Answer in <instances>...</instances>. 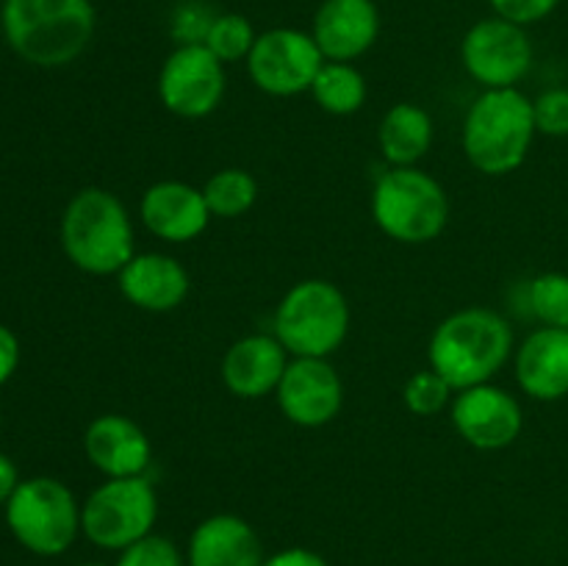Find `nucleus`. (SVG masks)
Instances as JSON below:
<instances>
[{
  "label": "nucleus",
  "instance_id": "nucleus-1",
  "mask_svg": "<svg viewBox=\"0 0 568 566\" xmlns=\"http://www.w3.org/2000/svg\"><path fill=\"white\" fill-rule=\"evenodd\" d=\"M0 26L22 61L55 70L89 48L98 14L92 0H3Z\"/></svg>",
  "mask_w": 568,
  "mask_h": 566
},
{
  "label": "nucleus",
  "instance_id": "nucleus-2",
  "mask_svg": "<svg viewBox=\"0 0 568 566\" xmlns=\"http://www.w3.org/2000/svg\"><path fill=\"white\" fill-rule=\"evenodd\" d=\"M514 355V331L491 309H460L433 331L427 361L455 392L491 383Z\"/></svg>",
  "mask_w": 568,
  "mask_h": 566
},
{
  "label": "nucleus",
  "instance_id": "nucleus-3",
  "mask_svg": "<svg viewBox=\"0 0 568 566\" xmlns=\"http://www.w3.org/2000/svg\"><path fill=\"white\" fill-rule=\"evenodd\" d=\"M538 137L532 100L519 87L483 89L464 120V153L483 175H510L530 155Z\"/></svg>",
  "mask_w": 568,
  "mask_h": 566
},
{
  "label": "nucleus",
  "instance_id": "nucleus-4",
  "mask_svg": "<svg viewBox=\"0 0 568 566\" xmlns=\"http://www.w3.org/2000/svg\"><path fill=\"white\" fill-rule=\"evenodd\" d=\"M61 247L72 266L87 275H120L122 266L136 255L125 203L109 189H81L61 214Z\"/></svg>",
  "mask_w": 568,
  "mask_h": 566
},
{
  "label": "nucleus",
  "instance_id": "nucleus-5",
  "mask_svg": "<svg viewBox=\"0 0 568 566\" xmlns=\"http://www.w3.org/2000/svg\"><path fill=\"white\" fill-rule=\"evenodd\" d=\"M349 303L336 283L325 277L300 281L275 309L277 342L292 358H331L349 333Z\"/></svg>",
  "mask_w": 568,
  "mask_h": 566
},
{
  "label": "nucleus",
  "instance_id": "nucleus-6",
  "mask_svg": "<svg viewBox=\"0 0 568 566\" xmlns=\"http://www.w3.org/2000/svg\"><path fill=\"white\" fill-rule=\"evenodd\" d=\"M372 220L394 242L427 244L449 222L447 192L419 166H392L372 189Z\"/></svg>",
  "mask_w": 568,
  "mask_h": 566
},
{
  "label": "nucleus",
  "instance_id": "nucleus-7",
  "mask_svg": "<svg viewBox=\"0 0 568 566\" xmlns=\"http://www.w3.org/2000/svg\"><path fill=\"white\" fill-rule=\"evenodd\" d=\"M6 525L28 553L55 558L81 533V505L70 486L55 477H28L6 503Z\"/></svg>",
  "mask_w": 568,
  "mask_h": 566
},
{
  "label": "nucleus",
  "instance_id": "nucleus-8",
  "mask_svg": "<svg viewBox=\"0 0 568 566\" xmlns=\"http://www.w3.org/2000/svg\"><path fill=\"white\" fill-rule=\"evenodd\" d=\"M159 494L144 477H105L81 505V533L100 549L122 553L153 533Z\"/></svg>",
  "mask_w": 568,
  "mask_h": 566
},
{
  "label": "nucleus",
  "instance_id": "nucleus-9",
  "mask_svg": "<svg viewBox=\"0 0 568 566\" xmlns=\"http://www.w3.org/2000/svg\"><path fill=\"white\" fill-rule=\"evenodd\" d=\"M325 64L320 44L303 28H270L258 33L247 55L250 81L272 98L311 92L316 72Z\"/></svg>",
  "mask_w": 568,
  "mask_h": 566
},
{
  "label": "nucleus",
  "instance_id": "nucleus-10",
  "mask_svg": "<svg viewBox=\"0 0 568 566\" xmlns=\"http://www.w3.org/2000/svg\"><path fill=\"white\" fill-rule=\"evenodd\" d=\"M225 64L205 44H178L159 70V100L181 120H203L225 98Z\"/></svg>",
  "mask_w": 568,
  "mask_h": 566
},
{
  "label": "nucleus",
  "instance_id": "nucleus-11",
  "mask_svg": "<svg viewBox=\"0 0 568 566\" xmlns=\"http://www.w3.org/2000/svg\"><path fill=\"white\" fill-rule=\"evenodd\" d=\"M460 61L483 89L519 87L532 67V42L525 28L494 14L464 33Z\"/></svg>",
  "mask_w": 568,
  "mask_h": 566
},
{
  "label": "nucleus",
  "instance_id": "nucleus-12",
  "mask_svg": "<svg viewBox=\"0 0 568 566\" xmlns=\"http://www.w3.org/2000/svg\"><path fill=\"white\" fill-rule=\"evenodd\" d=\"M449 420L469 447L497 453L521 436L525 411L508 388L497 383H480V386L455 392Z\"/></svg>",
  "mask_w": 568,
  "mask_h": 566
},
{
  "label": "nucleus",
  "instance_id": "nucleus-13",
  "mask_svg": "<svg viewBox=\"0 0 568 566\" xmlns=\"http://www.w3.org/2000/svg\"><path fill=\"white\" fill-rule=\"evenodd\" d=\"M277 408L297 427H325L342 414L344 383L327 358H292L277 383Z\"/></svg>",
  "mask_w": 568,
  "mask_h": 566
},
{
  "label": "nucleus",
  "instance_id": "nucleus-14",
  "mask_svg": "<svg viewBox=\"0 0 568 566\" xmlns=\"http://www.w3.org/2000/svg\"><path fill=\"white\" fill-rule=\"evenodd\" d=\"M139 216L155 239L170 244L194 242L214 220L203 189L186 181H159L144 189L139 200Z\"/></svg>",
  "mask_w": 568,
  "mask_h": 566
},
{
  "label": "nucleus",
  "instance_id": "nucleus-15",
  "mask_svg": "<svg viewBox=\"0 0 568 566\" xmlns=\"http://www.w3.org/2000/svg\"><path fill=\"white\" fill-rule=\"evenodd\" d=\"M83 453L100 475L144 477L153 461V444L131 416L100 414L87 425Z\"/></svg>",
  "mask_w": 568,
  "mask_h": 566
},
{
  "label": "nucleus",
  "instance_id": "nucleus-16",
  "mask_svg": "<svg viewBox=\"0 0 568 566\" xmlns=\"http://www.w3.org/2000/svg\"><path fill=\"white\" fill-rule=\"evenodd\" d=\"M311 37L325 61L361 59L381 37V11L375 0H322L314 14Z\"/></svg>",
  "mask_w": 568,
  "mask_h": 566
},
{
  "label": "nucleus",
  "instance_id": "nucleus-17",
  "mask_svg": "<svg viewBox=\"0 0 568 566\" xmlns=\"http://www.w3.org/2000/svg\"><path fill=\"white\" fill-rule=\"evenodd\" d=\"M286 366L288 353L275 333H250L225 350L220 375L233 397L261 400L277 392Z\"/></svg>",
  "mask_w": 568,
  "mask_h": 566
},
{
  "label": "nucleus",
  "instance_id": "nucleus-18",
  "mask_svg": "<svg viewBox=\"0 0 568 566\" xmlns=\"http://www.w3.org/2000/svg\"><path fill=\"white\" fill-rule=\"evenodd\" d=\"M120 294L139 311L166 314L189 297V272L175 255L136 253L116 275Z\"/></svg>",
  "mask_w": 568,
  "mask_h": 566
},
{
  "label": "nucleus",
  "instance_id": "nucleus-19",
  "mask_svg": "<svg viewBox=\"0 0 568 566\" xmlns=\"http://www.w3.org/2000/svg\"><path fill=\"white\" fill-rule=\"evenodd\" d=\"M521 392L541 403L568 394V327H538L519 344L514 358Z\"/></svg>",
  "mask_w": 568,
  "mask_h": 566
},
{
  "label": "nucleus",
  "instance_id": "nucleus-20",
  "mask_svg": "<svg viewBox=\"0 0 568 566\" xmlns=\"http://www.w3.org/2000/svg\"><path fill=\"white\" fill-rule=\"evenodd\" d=\"M264 544L247 519L214 514L189 536L186 566H264Z\"/></svg>",
  "mask_w": 568,
  "mask_h": 566
},
{
  "label": "nucleus",
  "instance_id": "nucleus-21",
  "mask_svg": "<svg viewBox=\"0 0 568 566\" xmlns=\"http://www.w3.org/2000/svg\"><path fill=\"white\" fill-rule=\"evenodd\" d=\"M377 148L392 166H416L433 148V120L422 105L397 103L383 114Z\"/></svg>",
  "mask_w": 568,
  "mask_h": 566
},
{
  "label": "nucleus",
  "instance_id": "nucleus-22",
  "mask_svg": "<svg viewBox=\"0 0 568 566\" xmlns=\"http://www.w3.org/2000/svg\"><path fill=\"white\" fill-rule=\"evenodd\" d=\"M366 94L369 89L364 72L349 61H325L311 87L314 103L333 117L358 114L366 103Z\"/></svg>",
  "mask_w": 568,
  "mask_h": 566
},
{
  "label": "nucleus",
  "instance_id": "nucleus-23",
  "mask_svg": "<svg viewBox=\"0 0 568 566\" xmlns=\"http://www.w3.org/2000/svg\"><path fill=\"white\" fill-rule=\"evenodd\" d=\"M203 198L209 203L211 216L236 220V216L247 214L258 200V181L253 172L242 170V166H225L205 181Z\"/></svg>",
  "mask_w": 568,
  "mask_h": 566
},
{
  "label": "nucleus",
  "instance_id": "nucleus-24",
  "mask_svg": "<svg viewBox=\"0 0 568 566\" xmlns=\"http://www.w3.org/2000/svg\"><path fill=\"white\" fill-rule=\"evenodd\" d=\"M255 39H258V33H255L253 22L247 17L236 14V11H225V14H216L203 44L222 64H236V61H247Z\"/></svg>",
  "mask_w": 568,
  "mask_h": 566
},
{
  "label": "nucleus",
  "instance_id": "nucleus-25",
  "mask_svg": "<svg viewBox=\"0 0 568 566\" xmlns=\"http://www.w3.org/2000/svg\"><path fill=\"white\" fill-rule=\"evenodd\" d=\"M530 311L544 327H568V275L566 272H541L527 289Z\"/></svg>",
  "mask_w": 568,
  "mask_h": 566
},
{
  "label": "nucleus",
  "instance_id": "nucleus-26",
  "mask_svg": "<svg viewBox=\"0 0 568 566\" xmlns=\"http://www.w3.org/2000/svg\"><path fill=\"white\" fill-rule=\"evenodd\" d=\"M455 388L438 375L436 370H419L405 381L403 388V400L405 408L410 411L414 416H438L444 408L453 405Z\"/></svg>",
  "mask_w": 568,
  "mask_h": 566
},
{
  "label": "nucleus",
  "instance_id": "nucleus-27",
  "mask_svg": "<svg viewBox=\"0 0 568 566\" xmlns=\"http://www.w3.org/2000/svg\"><path fill=\"white\" fill-rule=\"evenodd\" d=\"M114 566H186V555L166 536L150 533V536L139 538L136 544L122 549Z\"/></svg>",
  "mask_w": 568,
  "mask_h": 566
},
{
  "label": "nucleus",
  "instance_id": "nucleus-28",
  "mask_svg": "<svg viewBox=\"0 0 568 566\" xmlns=\"http://www.w3.org/2000/svg\"><path fill=\"white\" fill-rule=\"evenodd\" d=\"M214 20L216 11H211L205 3H200V0H183L172 11V39L178 44H203Z\"/></svg>",
  "mask_w": 568,
  "mask_h": 566
},
{
  "label": "nucleus",
  "instance_id": "nucleus-29",
  "mask_svg": "<svg viewBox=\"0 0 568 566\" xmlns=\"http://www.w3.org/2000/svg\"><path fill=\"white\" fill-rule=\"evenodd\" d=\"M532 117H536L538 133L544 137H568V89L555 87L538 94L532 100Z\"/></svg>",
  "mask_w": 568,
  "mask_h": 566
},
{
  "label": "nucleus",
  "instance_id": "nucleus-30",
  "mask_svg": "<svg viewBox=\"0 0 568 566\" xmlns=\"http://www.w3.org/2000/svg\"><path fill=\"white\" fill-rule=\"evenodd\" d=\"M494 9V14L503 17V20L516 22V26L527 28L532 22H541L558 9L560 0H488Z\"/></svg>",
  "mask_w": 568,
  "mask_h": 566
},
{
  "label": "nucleus",
  "instance_id": "nucleus-31",
  "mask_svg": "<svg viewBox=\"0 0 568 566\" xmlns=\"http://www.w3.org/2000/svg\"><path fill=\"white\" fill-rule=\"evenodd\" d=\"M264 566H331L320 553L314 549H305V547H288L281 549V553L270 555L264 560Z\"/></svg>",
  "mask_w": 568,
  "mask_h": 566
},
{
  "label": "nucleus",
  "instance_id": "nucleus-32",
  "mask_svg": "<svg viewBox=\"0 0 568 566\" xmlns=\"http://www.w3.org/2000/svg\"><path fill=\"white\" fill-rule=\"evenodd\" d=\"M20 364V342L6 325H0V386L9 381Z\"/></svg>",
  "mask_w": 568,
  "mask_h": 566
},
{
  "label": "nucleus",
  "instance_id": "nucleus-33",
  "mask_svg": "<svg viewBox=\"0 0 568 566\" xmlns=\"http://www.w3.org/2000/svg\"><path fill=\"white\" fill-rule=\"evenodd\" d=\"M20 486V472H17L14 461L6 453H0V505H6L11 499V494Z\"/></svg>",
  "mask_w": 568,
  "mask_h": 566
},
{
  "label": "nucleus",
  "instance_id": "nucleus-34",
  "mask_svg": "<svg viewBox=\"0 0 568 566\" xmlns=\"http://www.w3.org/2000/svg\"><path fill=\"white\" fill-rule=\"evenodd\" d=\"M78 566H109V564H100V560H87V564H78Z\"/></svg>",
  "mask_w": 568,
  "mask_h": 566
},
{
  "label": "nucleus",
  "instance_id": "nucleus-35",
  "mask_svg": "<svg viewBox=\"0 0 568 566\" xmlns=\"http://www.w3.org/2000/svg\"><path fill=\"white\" fill-rule=\"evenodd\" d=\"M0 427H3V420H0Z\"/></svg>",
  "mask_w": 568,
  "mask_h": 566
}]
</instances>
